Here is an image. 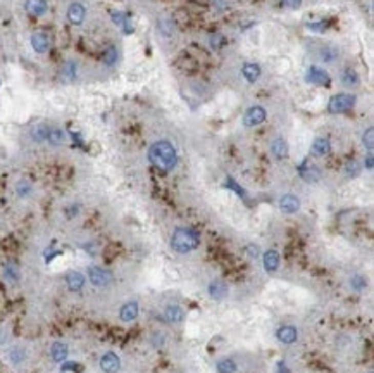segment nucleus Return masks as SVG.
Wrapping results in <instances>:
<instances>
[{
  "label": "nucleus",
  "mask_w": 374,
  "mask_h": 373,
  "mask_svg": "<svg viewBox=\"0 0 374 373\" xmlns=\"http://www.w3.org/2000/svg\"><path fill=\"white\" fill-rule=\"evenodd\" d=\"M319 57L326 64H333V63H336V59L340 57V52H338V49H335V47L326 45L323 49H319Z\"/></svg>",
  "instance_id": "obj_23"
},
{
  "label": "nucleus",
  "mask_w": 374,
  "mask_h": 373,
  "mask_svg": "<svg viewBox=\"0 0 374 373\" xmlns=\"http://www.w3.org/2000/svg\"><path fill=\"white\" fill-rule=\"evenodd\" d=\"M329 150H331V144L328 139H324V136H319V139H316L312 142V154L317 155V158L329 154Z\"/></svg>",
  "instance_id": "obj_18"
},
{
  "label": "nucleus",
  "mask_w": 374,
  "mask_h": 373,
  "mask_svg": "<svg viewBox=\"0 0 374 373\" xmlns=\"http://www.w3.org/2000/svg\"><path fill=\"white\" fill-rule=\"evenodd\" d=\"M98 365H100V370L103 373H117L121 370V358L116 352L109 351L106 354H102Z\"/></svg>",
  "instance_id": "obj_6"
},
{
  "label": "nucleus",
  "mask_w": 374,
  "mask_h": 373,
  "mask_svg": "<svg viewBox=\"0 0 374 373\" xmlns=\"http://www.w3.org/2000/svg\"><path fill=\"white\" fill-rule=\"evenodd\" d=\"M85 16H87V11L79 2H73L68 7V19L71 25H81L85 21Z\"/></svg>",
  "instance_id": "obj_12"
},
{
  "label": "nucleus",
  "mask_w": 374,
  "mask_h": 373,
  "mask_svg": "<svg viewBox=\"0 0 374 373\" xmlns=\"http://www.w3.org/2000/svg\"><path fill=\"white\" fill-rule=\"evenodd\" d=\"M271 152L276 159H285L288 155V144L285 139H276L271 144Z\"/></svg>",
  "instance_id": "obj_22"
},
{
  "label": "nucleus",
  "mask_w": 374,
  "mask_h": 373,
  "mask_svg": "<svg viewBox=\"0 0 374 373\" xmlns=\"http://www.w3.org/2000/svg\"><path fill=\"white\" fill-rule=\"evenodd\" d=\"M355 97L350 93H338V95L331 97V101L328 104V109L333 114H340V112H347L354 107Z\"/></svg>",
  "instance_id": "obj_4"
},
{
  "label": "nucleus",
  "mask_w": 374,
  "mask_h": 373,
  "mask_svg": "<svg viewBox=\"0 0 374 373\" xmlns=\"http://www.w3.org/2000/svg\"><path fill=\"white\" fill-rule=\"evenodd\" d=\"M66 71L69 73V76H74V64H68V66H66Z\"/></svg>",
  "instance_id": "obj_38"
},
{
  "label": "nucleus",
  "mask_w": 374,
  "mask_h": 373,
  "mask_svg": "<svg viewBox=\"0 0 374 373\" xmlns=\"http://www.w3.org/2000/svg\"><path fill=\"white\" fill-rule=\"evenodd\" d=\"M33 190V187H31V183L28 182V180H21V182H17V185H16V192H17V195L19 197H28L31 193Z\"/></svg>",
  "instance_id": "obj_30"
},
{
  "label": "nucleus",
  "mask_w": 374,
  "mask_h": 373,
  "mask_svg": "<svg viewBox=\"0 0 374 373\" xmlns=\"http://www.w3.org/2000/svg\"><path fill=\"white\" fill-rule=\"evenodd\" d=\"M69 356V347L68 344L63 341H55L50 347V358L55 363H64Z\"/></svg>",
  "instance_id": "obj_11"
},
{
  "label": "nucleus",
  "mask_w": 374,
  "mask_h": 373,
  "mask_svg": "<svg viewBox=\"0 0 374 373\" xmlns=\"http://www.w3.org/2000/svg\"><path fill=\"white\" fill-rule=\"evenodd\" d=\"M276 337H278V341H279V342H283V344H293V342H297L298 332H297V328H295V327H290V325H285V327L278 328Z\"/></svg>",
  "instance_id": "obj_14"
},
{
  "label": "nucleus",
  "mask_w": 374,
  "mask_h": 373,
  "mask_svg": "<svg viewBox=\"0 0 374 373\" xmlns=\"http://www.w3.org/2000/svg\"><path fill=\"white\" fill-rule=\"evenodd\" d=\"M279 207H281L283 212H288V214H293L300 209V201L298 197H295L293 193H286L279 199Z\"/></svg>",
  "instance_id": "obj_13"
},
{
  "label": "nucleus",
  "mask_w": 374,
  "mask_h": 373,
  "mask_svg": "<svg viewBox=\"0 0 374 373\" xmlns=\"http://www.w3.org/2000/svg\"><path fill=\"white\" fill-rule=\"evenodd\" d=\"M216 370H217V373H235L236 363L231 360V358H222V360L217 361Z\"/></svg>",
  "instance_id": "obj_25"
},
{
  "label": "nucleus",
  "mask_w": 374,
  "mask_h": 373,
  "mask_svg": "<svg viewBox=\"0 0 374 373\" xmlns=\"http://www.w3.org/2000/svg\"><path fill=\"white\" fill-rule=\"evenodd\" d=\"M31 47L35 49V52H38V54H44V52L49 50L50 38L45 35V33H35V35L31 36Z\"/></svg>",
  "instance_id": "obj_15"
},
{
  "label": "nucleus",
  "mask_w": 374,
  "mask_h": 373,
  "mask_svg": "<svg viewBox=\"0 0 374 373\" xmlns=\"http://www.w3.org/2000/svg\"><path fill=\"white\" fill-rule=\"evenodd\" d=\"M362 144L366 145V147H367L369 150H372V147H374V130H372V128H367V131H366V133H364V136H362Z\"/></svg>",
  "instance_id": "obj_32"
},
{
  "label": "nucleus",
  "mask_w": 374,
  "mask_h": 373,
  "mask_svg": "<svg viewBox=\"0 0 374 373\" xmlns=\"http://www.w3.org/2000/svg\"><path fill=\"white\" fill-rule=\"evenodd\" d=\"M7 339H9V332L6 328H0V346H4L7 342Z\"/></svg>",
  "instance_id": "obj_36"
},
{
  "label": "nucleus",
  "mask_w": 374,
  "mask_h": 373,
  "mask_svg": "<svg viewBox=\"0 0 374 373\" xmlns=\"http://www.w3.org/2000/svg\"><path fill=\"white\" fill-rule=\"evenodd\" d=\"M85 283H87V277L79 271H69L66 275V285H68L69 292H81Z\"/></svg>",
  "instance_id": "obj_8"
},
{
  "label": "nucleus",
  "mask_w": 374,
  "mask_h": 373,
  "mask_svg": "<svg viewBox=\"0 0 374 373\" xmlns=\"http://www.w3.org/2000/svg\"><path fill=\"white\" fill-rule=\"evenodd\" d=\"M7 360L14 366H21L28 360V351L25 346H12L7 351Z\"/></svg>",
  "instance_id": "obj_10"
},
{
  "label": "nucleus",
  "mask_w": 374,
  "mask_h": 373,
  "mask_svg": "<svg viewBox=\"0 0 374 373\" xmlns=\"http://www.w3.org/2000/svg\"><path fill=\"white\" fill-rule=\"evenodd\" d=\"M266 121V109L260 106H252L248 107L247 112L243 116V125L247 128H254V126H259Z\"/></svg>",
  "instance_id": "obj_5"
},
{
  "label": "nucleus",
  "mask_w": 374,
  "mask_h": 373,
  "mask_svg": "<svg viewBox=\"0 0 374 373\" xmlns=\"http://www.w3.org/2000/svg\"><path fill=\"white\" fill-rule=\"evenodd\" d=\"M4 278L11 283H16L19 282V271H17V268L14 264H6L4 266Z\"/></svg>",
  "instance_id": "obj_27"
},
{
  "label": "nucleus",
  "mask_w": 374,
  "mask_h": 373,
  "mask_svg": "<svg viewBox=\"0 0 374 373\" xmlns=\"http://www.w3.org/2000/svg\"><path fill=\"white\" fill-rule=\"evenodd\" d=\"M64 140H66V135H64L63 130H60V128H50V133H49V139H47V142H50L52 145H60V144H64Z\"/></svg>",
  "instance_id": "obj_28"
},
{
  "label": "nucleus",
  "mask_w": 374,
  "mask_h": 373,
  "mask_svg": "<svg viewBox=\"0 0 374 373\" xmlns=\"http://www.w3.org/2000/svg\"><path fill=\"white\" fill-rule=\"evenodd\" d=\"M241 74H243V78L250 83L257 82L260 76V66L254 64V63H247L243 68H241Z\"/></svg>",
  "instance_id": "obj_20"
},
{
  "label": "nucleus",
  "mask_w": 374,
  "mask_h": 373,
  "mask_svg": "<svg viewBox=\"0 0 374 373\" xmlns=\"http://www.w3.org/2000/svg\"><path fill=\"white\" fill-rule=\"evenodd\" d=\"M279 266V254L276 251L264 252V268L267 271H276Z\"/></svg>",
  "instance_id": "obj_24"
},
{
  "label": "nucleus",
  "mask_w": 374,
  "mask_h": 373,
  "mask_svg": "<svg viewBox=\"0 0 374 373\" xmlns=\"http://www.w3.org/2000/svg\"><path fill=\"white\" fill-rule=\"evenodd\" d=\"M200 245V237L192 228H176L171 237V247L178 254L193 252Z\"/></svg>",
  "instance_id": "obj_2"
},
{
  "label": "nucleus",
  "mask_w": 374,
  "mask_h": 373,
  "mask_svg": "<svg viewBox=\"0 0 374 373\" xmlns=\"http://www.w3.org/2000/svg\"><path fill=\"white\" fill-rule=\"evenodd\" d=\"M138 313H140L138 303H136V301H130V303L122 304V308L119 311V318H121V322L131 323L133 320L138 318Z\"/></svg>",
  "instance_id": "obj_9"
},
{
  "label": "nucleus",
  "mask_w": 374,
  "mask_h": 373,
  "mask_svg": "<svg viewBox=\"0 0 374 373\" xmlns=\"http://www.w3.org/2000/svg\"><path fill=\"white\" fill-rule=\"evenodd\" d=\"M49 133H50V126L45 125V123H40V125H35L30 131L31 139L35 142H45L49 139Z\"/></svg>",
  "instance_id": "obj_21"
},
{
  "label": "nucleus",
  "mask_w": 374,
  "mask_h": 373,
  "mask_svg": "<svg viewBox=\"0 0 374 373\" xmlns=\"http://www.w3.org/2000/svg\"><path fill=\"white\" fill-rule=\"evenodd\" d=\"M367 169H372V155L367 158Z\"/></svg>",
  "instance_id": "obj_39"
},
{
  "label": "nucleus",
  "mask_w": 374,
  "mask_h": 373,
  "mask_svg": "<svg viewBox=\"0 0 374 373\" xmlns=\"http://www.w3.org/2000/svg\"><path fill=\"white\" fill-rule=\"evenodd\" d=\"M342 82L343 85H347V87H355V85H359V76L357 73H355V69L352 68H347L342 73Z\"/></svg>",
  "instance_id": "obj_26"
},
{
  "label": "nucleus",
  "mask_w": 374,
  "mask_h": 373,
  "mask_svg": "<svg viewBox=\"0 0 374 373\" xmlns=\"http://www.w3.org/2000/svg\"><path fill=\"white\" fill-rule=\"evenodd\" d=\"M248 254H250V256H252V258H257L259 249H257V247H254V245H250V247H248Z\"/></svg>",
  "instance_id": "obj_37"
},
{
  "label": "nucleus",
  "mask_w": 374,
  "mask_h": 373,
  "mask_svg": "<svg viewBox=\"0 0 374 373\" xmlns=\"http://www.w3.org/2000/svg\"><path fill=\"white\" fill-rule=\"evenodd\" d=\"M149 159L154 166L169 171V169H173L176 166L178 154L171 142L159 140V142H155V144H152V147L149 149Z\"/></svg>",
  "instance_id": "obj_1"
},
{
  "label": "nucleus",
  "mask_w": 374,
  "mask_h": 373,
  "mask_svg": "<svg viewBox=\"0 0 374 373\" xmlns=\"http://www.w3.org/2000/svg\"><path fill=\"white\" fill-rule=\"evenodd\" d=\"M87 278L90 280L92 285L98 287V289H103V287H109L112 283V273L106 270L102 266H88L87 270Z\"/></svg>",
  "instance_id": "obj_3"
},
{
  "label": "nucleus",
  "mask_w": 374,
  "mask_h": 373,
  "mask_svg": "<svg viewBox=\"0 0 374 373\" xmlns=\"http://www.w3.org/2000/svg\"><path fill=\"white\" fill-rule=\"evenodd\" d=\"M25 7L31 16H44V14L47 12L45 0H26Z\"/></svg>",
  "instance_id": "obj_19"
},
{
  "label": "nucleus",
  "mask_w": 374,
  "mask_h": 373,
  "mask_svg": "<svg viewBox=\"0 0 374 373\" xmlns=\"http://www.w3.org/2000/svg\"><path fill=\"white\" fill-rule=\"evenodd\" d=\"M164 316H165V320H168V322H171V323H181L184 320V311H183L181 306L169 304L168 308H165V311H164Z\"/></svg>",
  "instance_id": "obj_16"
},
{
  "label": "nucleus",
  "mask_w": 374,
  "mask_h": 373,
  "mask_svg": "<svg viewBox=\"0 0 374 373\" xmlns=\"http://www.w3.org/2000/svg\"><path fill=\"white\" fill-rule=\"evenodd\" d=\"M350 285H352V289L354 290H357V292H361L362 289H366V285H367V282H366V278L364 277H352V280H350Z\"/></svg>",
  "instance_id": "obj_31"
},
{
  "label": "nucleus",
  "mask_w": 374,
  "mask_h": 373,
  "mask_svg": "<svg viewBox=\"0 0 374 373\" xmlns=\"http://www.w3.org/2000/svg\"><path fill=\"white\" fill-rule=\"evenodd\" d=\"M209 296L212 299H224L228 296V285L222 280H214L209 285Z\"/></svg>",
  "instance_id": "obj_17"
},
{
  "label": "nucleus",
  "mask_w": 374,
  "mask_h": 373,
  "mask_svg": "<svg viewBox=\"0 0 374 373\" xmlns=\"http://www.w3.org/2000/svg\"><path fill=\"white\" fill-rule=\"evenodd\" d=\"M281 4L288 9H297V7H300L302 0H281Z\"/></svg>",
  "instance_id": "obj_34"
},
{
  "label": "nucleus",
  "mask_w": 374,
  "mask_h": 373,
  "mask_svg": "<svg viewBox=\"0 0 374 373\" xmlns=\"http://www.w3.org/2000/svg\"><path fill=\"white\" fill-rule=\"evenodd\" d=\"M305 78H307V82L314 83V85H328L329 83V74L326 73L323 68H319V66H310V68L307 69Z\"/></svg>",
  "instance_id": "obj_7"
},
{
  "label": "nucleus",
  "mask_w": 374,
  "mask_h": 373,
  "mask_svg": "<svg viewBox=\"0 0 374 373\" xmlns=\"http://www.w3.org/2000/svg\"><path fill=\"white\" fill-rule=\"evenodd\" d=\"M347 171H348V174H354V176H355V174L359 173V166H357V163H355V161L348 163V164H347Z\"/></svg>",
  "instance_id": "obj_35"
},
{
  "label": "nucleus",
  "mask_w": 374,
  "mask_h": 373,
  "mask_svg": "<svg viewBox=\"0 0 374 373\" xmlns=\"http://www.w3.org/2000/svg\"><path fill=\"white\" fill-rule=\"evenodd\" d=\"M302 176H304L305 182H317L321 176V173L316 166H309V168L302 169Z\"/></svg>",
  "instance_id": "obj_29"
},
{
  "label": "nucleus",
  "mask_w": 374,
  "mask_h": 373,
  "mask_svg": "<svg viewBox=\"0 0 374 373\" xmlns=\"http://www.w3.org/2000/svg\"><path fill=\"white\" fill-rule=\"evenodd\" d=\"M116 57H117V52H116V49H109V50L106 52V57H103V61H106L107 64H114Z\"/></svg>",
  "instance_id": "obj_33"
}]
</instances>
